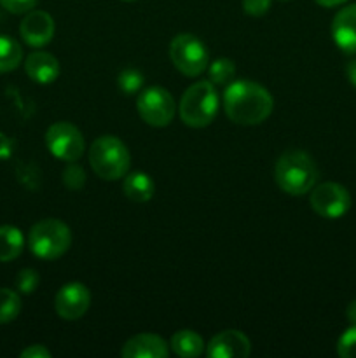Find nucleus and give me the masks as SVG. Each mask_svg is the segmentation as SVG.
Instances as JSON below:
<instances>
[{
    "label": "nucleus",
    "instance_id": "11",
    "mask_svg": "<svg viewBox=\"0 0 356 358\" xmlns=\"http://www.w3.org/2000/svg\"><path fill=\"white\" fill-rule=\"evenodd\" d=\"M54 20L49 13L38 9H31L24 14L20 24V35L30 48H44L54 37Z\"/></svg>",
    "mask_w": 356,
    "mask_h": 358
},
{
    "label": "nucleus",
    "instance_id": "14",
    "mask_svg": "<svg viewBox=\"0 0 356 358\" xmlns=\"http://www.w3.org/2000/svg\"><path fill=\"white\" fill-rule=\"evenodd\" d=\"M121 355L124 358H168L170 345L161 336L138 334L126 341Z\"/></svg>",
    "mask_w": 356,
    "mask_h": 358
},
{
    "label": "nucleus",
    "instance_id": "5",
    "mask_svg": "<svg viewBox=\"0 0 356 358\" xmlns=\"http://www.w3.org/2000/svg\"><path fill=\"white\" fill-rule=\"evenodd\" d=\"M72 245V231L58 219H44L28 233V247L35 257L54 261L65 255Z\"/></svg>",
    "mask_w": 356,
    "mask_h": 358
},
{
    "label": "nucleus",
    "instance_id": "30",
    "mask_svg": "<svg viewBox=\"0 0 356 358\" xmlns=\"http://www.w3.org/2000/svg\"><path fill=\"white\" fill-rule=\"evenodd\" d=\"M346 76H348L349 83L356 87V59L348 63V66H346Z\"/></svg>",
    "mask_w": 356,
    "mask_h": 358
},
{
    "label": "nucleus",
    "instance_id": "29",
    "mask_svg": "<svg viewBox=\"0 0 356 358\" xmlns=\"http://www.w3.org/2000/svg\"><path fill=\"white\" fill-rule=\"evenodd\" d=\"M10 152H13V143L3 133H0V159L10 156Z\"/></svg>",
    "mask_w": 356,
    "mask_h": 358
},
{
    "label": "nucleus",
    "instance_id": "28",
    "mask_svg": "<svg viewBox=\"0 0 356 358\" xmlns=\"http://www.w3.org/2000/svg\"><path fill=\"white\" fill-rule=\"evenodd\" d=\"M51 352L44 345H31L21 352V358H49Z\"/></svg>",
    "mask_w": 356,
    "mask_h": 358
},
{
    "label": "nucleus",
    "instance_id": "31",
    "mask_svg": "<svg viewBox=\"0 0 356 358\" xmlns=\"http://www.w3.org/2000/svg\"><path fill=\"white\" fill-rule=\"evenodd\" d=\"M346 315H348V320L351 322L353 325H356V301H353L351 304L346 310Z\"/></svg>",
    "mask_w": 356,
    "mask_h": 358
},
{
    "label": "nucleus",
    "instance_id": "9",
    "mask_svg": "<svg viewBox=\"0 0 356 358\" xmlns=\"http://www.w3.org/2000/svg\"><path fill=\"white\" fill-rule=\"evenodd\" d=\"M311 208L323 219H341L351 208V194L337 182H323L311 189Z\"/></svg>",
    "mask_w": 356,
    "mask_h": 358
},
{
    "label": "nucleus",
    "instance_id": "22",
    "mask_svg": "<svg viewBox=\"0 0 356 358\" xmlns=\"http://www.w3.org/2000/svg\"><path fill=\"white\" fill-rule=\"evenodd\" d=\"M119 90L124 94H136L143 87V76L136 69H124L117 77Z\"/></svg>",
    "mask_w": 356,
    "mask_h": 358
},
{
    "label": "nucleus",
    "instance_id": "27",
    "mask_svg": "<svg viewBox=\"0 0 356 358\" xmlns=\"http://www.w3.org/2000/svg\"><path fill=\"white\" fill-rule=\"evenodd\" d=\"M271 3L272 0H243V10L248 16L260 17L267 14V10L271 9Z\"/></svg>",
    "mask_w": 356,
    "mask_h": 358
},
{
    "label": "nucleus",
    "instance_id": "16",
    "mask_svg": "<svg viewBox=\"0 0 356 358\" xmlns=\"http://www.w3.org/2000/svg\"><path fill=\"white\" fill-rule=\"evenodd\" d=\"M122 192L129 201L147 203L152 199L154 192H156V184L145 171H131V173L128 171L126 177L122 178Z\"/></svg>",
    "mask_w": 356,
    "mask_h": 358
},
{
    "label": "nucleus",
    "instance_id": "4",
    "mask_svg": "<svg viewBox=\"0 0 356 358\" xmlns=\"http://www.w3.org/2000/svg\"><path fill=\"white\" fill-rule=\"evenodd\" d=\"M220 100L215 84L209 80H199L188 86L181 94L178 114L188 128H206L215 121L218 114Z\"/></svg>",
    "mask_w": 356,
    "mask_h": 358
},
{
    "label": "nucleus",
    "instance_id": "3",
    "mask_svg": "<svg viewBox=\"0 0 356 358\" xmlns=\"http://www.w3.org/2000/svg\"><path fill=\"white\" fill-rule=\"evenodd\" d=\"M89 164L101 180H121L131 166V154L121 138L103 135L91 143Z\"/></svg>",
    "mask_w": 356,
    "mask_h": 358
},
{
    "label": "nucleus",
    "instance_id": "33",
    "mask_svg": "<svg viewBox=\"0 0 356 358\" xmlns=\"http://www.w3.org/2000/svg\"><path fill=\"white\" fill-rule=\"evenodd\" d=\"M122 2H128V3H131V2H136V0H122Z\"/></svg>",
    "mask_w": 356,
    "mask_h": 358
},
{
    "label": "nucleus",
    "instance_id": "18",
    "mask_svg": "<svg viewBox=\"0 0 356 358\" xmlns=\"http://www.w3.org/2000/svg\"><path fill=\"white\" fill-rule=\"evenodd\" d=\"M24 236L14 226H0V262H10L21 255Z\"/></svg>",
    "mask_w": 356,
    "mask_h": 358
},
{
    "label": "nucleus",
    "instance_id": "24",
    "mask_svg": "<svg viewBox=\"0 0 356 358\" xmlns=\"http://www.w3.org/2000/svg\"><path fill=\"white\" fill-rule=\"evenodd\" d=\"M40 283V276L35 269L27 268V269H21L16 276V289L17 292L21 294H31L35 292V289L38 287Z\"/></svg>",
    "mask_w": 356,
    "mask_h": 358
},
{
    "label": "nucleus",
    "instance_id": "21",
    "mask_svg": "<svg viewBox=\"0 0 356 358\" xmlns=\"http://www.w3.org/2000/svg\"><path fill=\"white\" fill-rule=\"evenodd\" d=\"M21 313L20 294L10 289H0V325L16 320Z\"/></svg>",
    "mask_w": 356,
    "mask_h": 358
},
{
    "label": "nucleus",
    "instance_id": "7",
    "mask_svg": "<svg viewBox=\"0 0 356 358\" xmlns=\"http://www.w3.org/2000/svg\"><path fill=\"white\" fill-rule=\"evenodd\" d=\"M136 110L143 122L154 128H166L177 115V103L168 90L150 86L142 90L136 98Z\"/></svg>",
    "mask_w": 356,
    "mask_h": 358
},
{
    "label": "nucleus",
    "instance_id": "10",
    "mask_svg": "<svg viewBox=\"0 0 356 358\" xmlns=\"http://www.w3.org/2000/svg\"><path fill=\"white\" fill-rule=\"evenodd\" d=\"M91 306V292L84 283L72 282L63 285L54 297V310L63 320H79Z\"/></svg>",
    "mask_w": 356,
    "mask_h": 358
},
{
    "label": "nucleus",
    "instance_id": "25",
    "mask_svg": "<svg viewBox=\"0 0 356 358\" xmlns=\"http://www.w3.org/2000/svg\"><path fill=\"white\" fill-rule=\"evenodd\" d=\"M337 353L342 358H356V325L342 332L337 341Z\"/></svg>",
    "mask_w": 356,
    "mask_h": 358
},
{
    "label": "nucleus",
    "instance_id": "32",
    "mask_svg": "<svg viewBox=\"0 0 356 358\" xmlns=\"http://www.w3.org/2000/svg\"><path fill=\"white\" fill-rule=\"evenodd\" d=\"M318 3H320L321 7H337V6H342V3H346L348 0H316Z\"/></svg>",
    "mask_w": 356,
    "mask_h": 358
},
{
    "label": "nucleus",
    "instance_id": "1",
    "mask_svg": "<svg viewBox=\"0 0 356 358\" xmlns=\"http://www.w3.org/2000/svg\"><path fill=\"white\" fill-rule=\"evenodd\" d=\"M225 115L241 126H257L264 122L274 108L271 93L253 80H232L222 98Z\"/></svg>",
    "mask_w": 356,
    "mask_h": 358
},
{
    "label": "nucleus",
    "instance_id": "13",
    "mask_svg": "<svg viewBox=\"0 0 356 358\" xmlns=\"http://www.w3.org/2000/svg\"><path fill=\"white\" fill-rule=\"evenodd\" d=\"M332 37L335 45L348 55H356V3L339 10L332 21Z\"/></svg>",
    "mask_w": 356,
    "mask_h": 358
},
{
    "label": "nucleus",
    "instance_id": "20",
    "mask_svg": "<svg viewBox=\"0 0 356 358\" xmlns=\"http://www.w3.org/2000/svg\"><path fill=\"white\" fill-rule=\"evenodd\" d=\"M208 77L209 83L215 86H225L230 84L236 77V65L229 58H218L208 65Z\"/></svg>",
    "mask_w": 356,
    "mask_h": 358
},
{
    "label": "nucleus",
    "instance_id": "23",
    "mask_svg": "<svg viewBox=\"0 0 356 358\" xmlns=\"http://www.w3.org/2000/svg\"><path fill=\"white\" fill-rule=\"evenodd\" d=\"M63 182L72 191H79L86 184V171L82 170V166L75 164V161L68 163L65 170H63Z\"/></svg>",
    "mask_w": 356,
    "mask_h": 358
},
{
    "label": "nucleus",
    "instance_id": "15",
    "mask_svg": "<svg viewBox=\"0 0 356 358\" xmlns=\"http://www.w3.org/2000/svg\"><path fill=\"white\" fill-rule=\"evenodd\" d=\"M24 72L34 83L51 84L59 77V62L47 51H34L24 59Z\"/></svg>",
    "mask_w": 356,
    "mask_h": 358
},
{
    "label": "nucleus",
    "instance_id": "17",
    "mask_svg": "<svg viewBox=\"0 0 356 358\" xmlns=\"http://www.w3.org/2000/svg\"><path fill=\"white\" fill-rule=\"evenodd\" d=\"M170 348L175 355L181 358H198L205 353L206 346L201 336L191 329H184L173 334L170 341Z\"/></svg>",
    "mask_w": 356,
    "mask_h": 358
},
{
    "label": "nucleus",
    "instance_id": "2",
    "mask_svg": "<svg viewBox=\"0 0 356 358\" xmlns=\"http://www.w3.org/2000/svg\"><path fill=\"white\" fill-rule=\"evenodd\" d=\"M318 175L320 171L316 163L304 150H286L276 161V185L290 196H302L309 192L316 185Z\"/></svg>",
    "mask_w": 356,
    "mask_h": 358
},
{
    "label": "nucleus",
    "instance_id": "12",
    "mask_svg": "<svg viewBox=\"0 0 356 358\" xmlns=\"http://www.w3.org/2000/svg\"><path fill=\"white\" fill-rule=\"evenodd\" d=\"M250 352L251 343L248 336L234 329L218 332L206 346V355L209 358H246Z\"/></svg>",
    "mask_w": 356,
    "mask_h": 358
},
{
    "label": "nucleus",
    "instance_id": "19",
    "mask_svg": "<svg viewBox=\"0 0 356 358\" xmlns=\"http://www.w3.org/2000/svg\"><path fill=\"white\" fill-rule=\"evenodd\" d=\"M23 59V49L9 35H0V73L16 70Z\"/></svg>",
    "mask_w": 356,
    "mask_h": 358
},
{
    "label": "nucleus",
    "instance_id": "8",
    "mask_svg": "<svg viewBox=\"0 0 356 358\" xmlns=\"http://www.w3.org/2000/svg\"><path fill=\"white\" fill-rule=\"evenodd\" d=\"M45 145L52 156L65 163H73V161L77 163L86 149V142H84L80 129L66 121H59L49 126L45 131Z\"/></svg>",
    "mask_w": 356,
    "mask_h": 358
},
{
    "label": "nucleus",
    "instance_id": "26",
    "mask_svg": "<svg viewBox=\"0 0 356 358\" xmlns=\"http://www.w3.org/2000/svg\"><path fill=\"white\" fill-rule=\"evenodd\" d=\"M38 0H0V6L10 14H27L35 9Z\"/></svg>",
    "mask_w": 356,
    "mask_h": 358
},
{
    "label": "nucleus",
    "instance_id": "6",
    "mask_svg": "<svg viewBox=\"0 0 356 358\" xmlns=\"http://www.w3.org/2000/svg\"><path fill=\"white\" fill-rule=\"evenodd\" d=\"M170 58L175 69L187 77H198L208 70V48L192 34H178L170 44Z\"/></svg>",
    "mask_w": 356,
    "mask_h": 358
}]
</instances>
